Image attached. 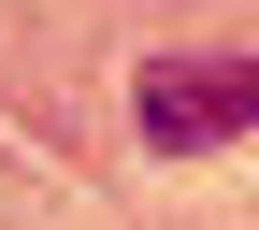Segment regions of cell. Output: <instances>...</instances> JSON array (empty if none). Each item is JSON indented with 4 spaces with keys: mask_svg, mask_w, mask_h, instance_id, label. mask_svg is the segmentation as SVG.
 Wrapping results in <instances>:
<instances>
[{
    "mask_svg": "<svg viewBox=\"0 0 259 230\" xmlns=\"http://www.w3.org/2000/svg\"><path fill=\"white\" fill-rule=\"evenodd\" d=\"M130 115H144V144H158V158L231 144V129H259V58H144Z\"/></svg>",
    "mask_w": 259,
    "mask_h": 230,
    "instance_id": "cell-1",
    "label": "cell"
}]
</instances>
